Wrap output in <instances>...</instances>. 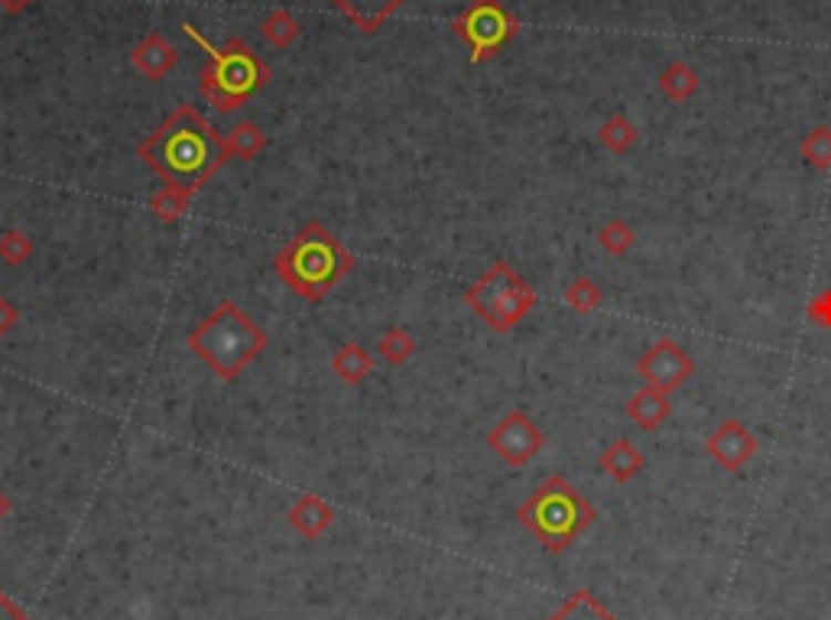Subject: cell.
<instances>
[{"label":"cell","mask_w":831,"mask_h":620,"mask_svg":"<svg viewBox=\"0 0 831 620\" xmlns=\"http://www.w3.org/2000/svg\"><path fill=\"white\" fill-rule=\"evenodd\" d=\"M141 159L169 186L196 195L225 166L228 146L201 117V111L179 104L141 144Z\"/></svg>","instance_id":"6da1fadb"},{"label":"cell","mask_w":831,"mask_h":620,"mask_svg":"<svg viewBox=\"0 0 831 620\" xmlns=\"http://www.w3.org/2000/svg\"><path fill=\"white\" fill-rule=\"evenodd\" d=\"M273 267L295 296L322 302L354 270V257L322 221H305L277 254Z\"/></svg>","instance_id":"7a4b0ae2"},{"label":"cell","mask_w":831,"mask_h":620,"mask_svg":"<svg viewBox=\"0 0 831 620\" xmlns=\"http://www.w3.org/2000/svg\"><path fill=\"white\" fill-rule=\"evenodd\" d=\"M189 348L221 381L241 378L267 348V332L231 299H225L198 329L189 332Z\"/></svg>","instance_id":"3957f363"},{"label":"cell","mask_w":831,"mask_h":620,"mask_svg":"<svg viewBox=\"0 0 831 620\" xmlns=\"http://www.w3.org/2000/svg\"><path fill=\"white\" fill-rule=\"evenodd\" d=\"M517 520L549 556H559L594 524V507L565 477L552 475L520 504Z\"/></svg>","instance_id":"277c9868"},{"label":"cell","mask_w":831,"mask_h":620,"mask_svg":"<svg viewBox=\"0 0 831 620\" xmlns=\"http://www.w3.org/2000/svg\"><path fill=\"white\" fill-rule=\"evenodd\" d=\"M183 33L208 52L201 69V95L218 111H238L270 82L267 62L247 46L245 40H231L225 46H211L193 23H183Z\"/></svg>","instance_id":"5b68a950"},{"label":"cell","mask_w":831,"mask_h":620,"mask_svg":"<svg viewBox=\"0 0 831 620\" xmlns=\"http://www.w3.org/2000/svg\"><path fill=\"white\" fill-rule=\"evenodd\" d=\"M465 302L485 319L494 332H513L537 306V289L530 287L507 260H497L481 280L465 289Z\"/></svg>","instance_id":"8992f818"},{"label":"cell","mask_w":831,"mask_h":620,"mask_svg":"<svg viewBox=\"0 0 831 620\" xmlns=\"http://www.w3.org/2000/svg\"><path fill=\"white\" fill-rule=\"evenodd\" d=\"M455 33L471 49V62L481 65L520 33V23L500 0H471V7L455 20Z\"/></svg>","instance_id":"52a82bcc"},{"label":"cell","mask_w":831,"mask_h":620,"mask_svg":"<svg viewBox=\"0 0 831 620\" xmlns=\"http://www.w3.org/2000/svg\"><path fill=\"white\" fill-rule=\"evenodd\" d=\"M636 374H640V381L646 383V386L673 393V390H679L695 374V361H692V354L685 351L683 344H676L673 338H659V341H653L640 354Z\"/></svg>","instance_id":"ba28073f"},{"label":"cell","mask_w":831,"mask_h":620,"mask_svg":"<svg viewBox=\"0 0 831 620\" xmlns=\"http://www.w3.org/2000/svg\"><path fill=\"white\" fill-rule=\"evenodd\" d=\"M542 445H546L542 430L527 413H520V410L507 413L488 432V448L500 462H507L510 468H523L527 462H533L539 452H542Z\"/></svg>","instance_id":"9c48e42d"},{"label":"cell","mask_w":831,"mask_h":620,"mask_svg":"<svg viewBox=\"0 0 831 620\" xmlns=\"http://www.w3.org/2000/svg\"><path fill=\"white\" fill-rule=\"evenodd\" d=\"M705 448H708L711 462L721 465L725 472H740L757 455L760 442L740 420H725V423H718L715 430L708 432Z\"/></svg>","instance_id":"30bf717a"},{"label":"cell","mask_w":831,"mask_h":620,"mask_svg":"<svg viewBox=\"0 0 831 620\" xmlns=\"http://www.w3.org/2000/svg\"><path fill=\"white\" fill-rule=\"evenodd\" d=\"M131 62L141 75H147L153 82H159L163 75H169L179 65V52L163 37V33H147L137 49L131 52Z\"/></svg>","instance_id":"8fae6325"},{"label":"cell","mask_w":831,"mask_h":620,"mask_svg":"<svg viewBox=\"0 0 831 620\" xmlns=\"http://www.w3.org/2000/svg\"><path fill=\"white\" fill-rule=\"evenodd\" d=\"M627 416L634 420L636 430L643 432H656L669 416H673V403H669V393L656 390V386H640L634 396L627 400Z\"/></svg>","instance_id":"7c38bea8"},{"label":"cell","mask_w":831,"mask_h":620,"mask_svg":"<svg viewBox=\"0 0 831 620\" xmlns=\"http://www.w3.org/2000/svg\"><path fill=\"white\" fill-rule=\"evenodd\" d=\"M643 465H646V458L631 438H614L598 458V468L617 484H631L643 472Z\"/></svg>","instance_id":"4fadbf2b"},{"label":"cell","mask_w":831,"mask_h":620,"mask_svg":"<svg viewBox=\"0 0 831 620\" xmlns=\"http://www.w3.org/2000/svg\"><path fill=\"white\" fill-rule=\"evenodd\" d=\"M332 524H335V510L319 494H302L290 507V526L305 539H319Z\"/></svg>","instance_id":"5bb4252c"},{"label":"cell","mask_w":831,"mask_h":620,"mask_svg":"<svg viewBox=\"0 0 831 620\" xmlns=\"http://www.w3.org/2000/svg\"><path fill=\"white\" fill-rule=\"evenodd\" d=\"M344 17L361 30V33H374L381 30L393 13L406 3V0H332Z\"/></svg>","instance_id":"9a60e30c"},{"label":"cell","mask_w":831,"mask_h":620,"mask_svg":"<svg viewBox=\"0 0 831 620\" xmlns=\"http://www.w3.org/2000/svg\"><path fill=\"white\" fill-rule=\"evenodd\" d=\"M656 85H659V92L669 97V101L683 104V101H692V97H695L702 79H698V72H695L688 62H669V65L659 72Z\"/></svg>","instance_id":"2e32d148"},{"label":"cell","mask_w":831,"mask_h":620,"mask_svg":"<svg viewBox=\"0 0 831 620\" xmlns=\"http://www.w3.org/2000/svg\"><path fill=\"white\" fill-rule=\"evenodd\" d=\"M598 141H601V146H604L607 153L624 156V153H631V149L640 144V131H636V124L627 114H611V117L601 124Z\"/></svg>","instance_id":"e0dca14e"},{"label":"cell","mask_w":831,"mask_h":620,"mask_svg":"<svg viewBox=\"0 0 831 620\" xmlns=\"http://www.w3.org/2000/svg\"><path fill=\"white\" fill-rule=\"evenodd\" d=\"M332 368H335V374H339L344 383H361L371 371H374V358H371L357 341H347V344H342V348L335 351Z\"/></svg>","instance_id":"ac0fdd59"},{"label":"cell","mask_w":831,"mask_h":620,"mask_svg":"<svg viewBox=\"0 0 831 620\" xmlns=\"http://www.w3.org/2000/svg\"><path fill=\"white\" fill-rule=\"evenodd\" d=\"M549 620H617L591 591H572L569 598H565V604L552 614Z\"/></svg>","instance_id":"d6986e66"},{"label":"cell","mask_w":831,"mask_h":620,"mask_svg":"<svg viewBox=\"0 0 831 620\" xmlns=\"http://www.w3.org/2000/svg\"><path fill=\"white\" fill-rule=\"evenodd\" d=\"M225 146H228V156H235V159H257L267 146V137L253 121H245L225 137Z\"/></svg>","instance_id":"ffe728a7"},{"label":"cell","mask_w":831,"mask_h":620,"mask_svg":"<svg viewBox=\"0 0 831 620\" xmlns=\"http://www.w3.org/2000/svg\"><path fill=\"white\" fill-rule=\"evenodd\" d=\"M799 156L806 166H812L816 173H825L831 169V127L819 124L806 134V141L799 144Z\"/></svg>","instance_id":"44dd1931"},{"label":"cell","mask_w":831,"mask_h":620,"mask_svg":"<svg viewBox=\"0 0 831 620\" xmlns=\"http://www.w3.org/2000/svg\"><path fill=\"white\" fill-rule=\"evenodd\" d=\"M189 192L176 189V186H163V189L156 192L153 198H149V211L163 221V225H176L183 215H186V208H189Z\"/></svg>","instance_id":"7402d4cb"},{"label":"cell","mask_w":831,"mask_h":620,"mask_svg":"<svg viewBox=\"0 0 831 620\" xmlns=\"http://www.w3.org/2000/svg\"><path fill=\"white\" fill-rule=\"evenodd\" d=\"M598 244H601L611 257H624V254H631L636 244L634 225H627L624 218H611L607 225H601V231H598Z\"/></svg>","instance_id":"603a6c76"},{"label":"cell","mask_w":831,"mask_h":620,"mask_svg":"<svg viewBox=\"0 0 831 620\" xmlns=\"http://www.w3.org/2000/svg\"><path fill=\"white\" fill-rule=\"evenodd\" d=\"M263 40L270 46H293V40L299 37V20H295L290 10H273L267 20H263Z\"/></svg>","instance_id":"cb8c5ba5"},{"label":"cell","mask_w":831,"mask_h":620,"mask_svg":"<svg viewBox=\"0 0 831 620\" xmlns=\"http://www.w3.org/2000/svg\"><path fill=\"white\" fill-rule=\"evenodd\" d=\"M565 302H569L575 312L588 316V312H594V309L604 302V292H601V287H598L591 277H575V280L565 287Z\"/></svg>","instance_id":"d4e9b609"},{"label":"cell","mask_w":831,"mask_h":620,"mask_svg":"<svg viewBox=\"0 0 831 620\" xmlns=\"http://www.w3.org/2000/svg\"><path fill=\"white\" fill-rule=\"evenodd\" d=\"M33 240L27 231H20V228H10V231H3L0 235V260L3 264H10V267H23L30 257H33Z\"/></svg>","instance_id":"484cf974"},{"label":"cell","mask_w":831,"mask_h":620,"mask_svg":"<svg viewBox=\"0 0 831 620\" xmlns=\"http://www.w3.org/2000/svg\"><path fill=\"white\" fill-rule=\"evenodd\" d=\"M381 358L391 361V364H406L413 354H416V338L406 332V329H391V332L381 338Z\"/></svg>","instance_id":"4316f807"},{"label":"cell","mask_w":831,"mask_h":620,"mask_svg":"<svg viewBox=\"0 0 831 620\" xmlns=\"http://www.w3.org/2000/svg\"><path fill=\"white\" fill-rule=\"evenodd\" d=\"M806 312H809V319H812L819 329H831V287L822 289V292H816Z\"/></svg>","instance_id":"83f0119b"},{"label":"cell","mask_w":831,"mask_h":620,"mask_svg":"<svg viewBox=\"0 0 831 620\" xmlns=\"http://www.w3.org/2000/svg\"><path fill=\"white\" fill-rule=\"evenodd\" d=\"M20 322V312H17V306L7 299V296H0V338L3 334L13 332V326Z\"/></svg>","instance_id":"f1b7e54d"},{"label":"cell","mask_w":831,"mask_h":620,"mask_svg":"<svg viewBox=\"0 0 831 620\" xmlns=\"http://www.w3.org/2000/svg\"><path fill=\"white\" fill-rule=\"evenodd\" d=\"M0 620H30V614L23 608H17L3 591H0Z\"/></svg>","instance_id":"f546056e"},{"label":"cell","mask_w":831,"mask_h":620,"mask_svg":"<svg viewBox=\"0 0 831 620\" xmlns=\"http://www.w3.org/2000/svg\"><path fill=\"white\" fill-rule=\"evenodd\" d=\"M33 0H0V7L7 10V13H20V10H27Z\"/></svg>","instance_id":"4dcf8cb0"},{"label":"cell","mask_w":831,"mask_h":620,"mask_svg":"<svg viewBox=\"0 0 831 620\" xmlns=\"http://www.w3.org/2000/svg\"><path fill=\"white\" fill-rule=\"evenodd\" d=\"M10 510H13V504H10V497L0 490V520H7V514H10Z\"/></svg>","instance_id":"1f68e13d"}]
</instances>
